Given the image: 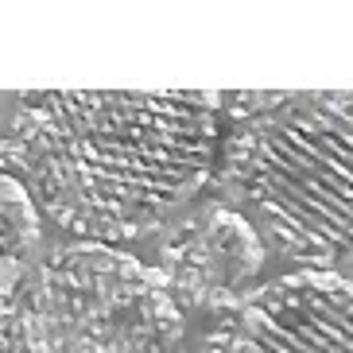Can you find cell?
I'll return each instance as SVG.
<instances>
[{
    "instance_id": "cell-1",
    "label": "cell",
    "mask_w": 353,
    "mask_h": 353,
    "mask_svg": "<svg viewBox=\"0 0 353 353\" xmlns=\"http://www.w3.org/2000/svg\"><path fill=\"white\" fill-rule=\"evenodd\" d=\"M218 94L35 90L8 97L4 175L78 245L148 233L214 171Z\"/></svg>"
},
{
    "instance_id": "cell-2",
    "label": "cell",
    "mask_w": 353,
    "mask_h": 353,
    "mask_svg": "<svg viewBox=\"0 0 353 353\" xmlns=\"http://www.w3.org/2000/svg\"><path fill=\"white\" fill-rule=\"evenodd\" d=\"M225 171L272 245L311 272L353 264V90L237 97Z\"/></svg>"
},
{
    "instance_id": "cell-3",
    "label": "cell",
    "mask_w": 353,
    "mask_h": 353,
    "mask_svg": "<svg viewBox=\"0 0 353 353\" xmlns=\"http://www.w3.org/2000/svg\"><path fill=\"white\" fill-rule=\"evenodd\" d=\"M0 353H183V311L140 260L63 245L4 272Z\"/></svg>"
},
{
    "instance_id": "cell-4",
    "label": "cell",
    "mask_w": 353,
    "mask_h": 353,
    "mask_svg": "<svg viewBox=\"0 0 353 353\" xmlns=\"http://www.w3.org/2000/svg\"><path fill=\"white\" fill-rule=\"evenodd\" d=\"M202 353H353V283L291 272L218 319Z\"/></svg>"
},
{
    "instance_id": "cell-5",
    "label": "cell",
    "mask_w": 353,
    "mask_h": 353,
    "mask_svg": "<svg viewBox=\"0 0 353 353\" xmlns=\"http://www.w3.org/2000/svg\"><path fill=\"white\" fill-rule=\"evenodd\" d=\"M264 245L245 214L229 206H210L171 233L159 249V280L179 303V311H210L221 314L252 295Z\"/></svg>"
},
{
    "instance_id": "cell-6",
    "label": "cell",
    "mask_w": 353,
    "mask_h": 353,
    "mask_svg": "<svg viewBox=\"0 0 353 353\" xmlns=\"http://www.w3.org/2000/svg\"><path fill=\"white\" fill-rule=\"evenodd\" d=\"M0 221H4V272L23 268V256L39 241V206L16 179H0Z\"/></svg>"
}]
</instances>
